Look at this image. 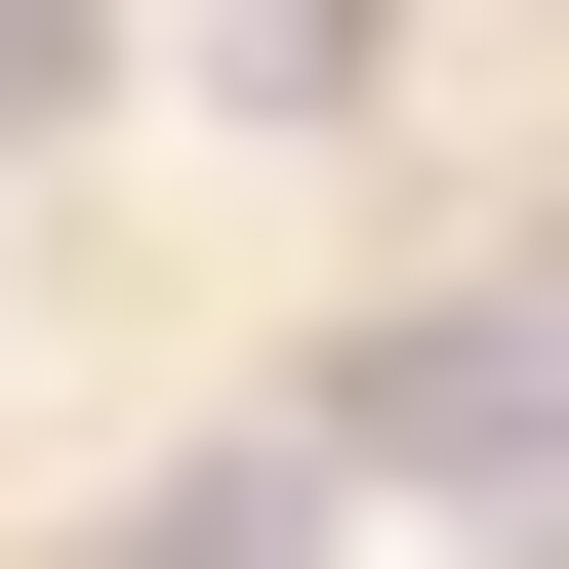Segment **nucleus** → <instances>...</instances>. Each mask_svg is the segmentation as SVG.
<instances>
[{
	"label": "nucleus",
	"instance_id": "nucleus-1",
	"mask_svg": "<svg viewBox=\"0 0 569 569\" xmlns=\"http://www.w3.org/2000/svg\"><path fill=\"white\" fill-rule=\"evenodd\" d=\"M203 82L244 122H367V0H203Z\"/></svg>",
	"mask_w": 569,
	"mask_h": 569
},
{
	"label": "nucleus",
	"instance_id": "nucleus-2",
	"mask_svg": "<svg viewBox=\"0 0 569 569\" xmlns=\"http://www.w3.org/2000/svg\"><path fill=\"white\" fill-rule=\"evenodd\" d=\"M41 82H82V0H0V122H41Z\"/></svg>",
	"mask_w": 569,
	"mask_h": 569
}]
</instances>
